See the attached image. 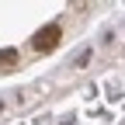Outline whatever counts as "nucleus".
<instances>
[{
    "label": "nucleus",
    "mask_w": 125,
    "mask_h": 125,
    "mask_svg": "<svg viewBox=\"0 0 125 125\" xmlns=\"http://www.w3.org/2000/svg\"><path fill=\"white\" fill-rule=\"evenodd\" d=\"M18 62V49H0V66H14Z\"/></svg>",
    "instance_id": "nucleus-2"
},
{
    "label": "nucleus",
    "mask_w": 125,
    "mask_h": 125,
    "mask_svg": "<svg viewBox=\"0 0 125 125\" xmlns=\"http://www.w3.org/2000/svg\"><path fill=\"white\" fill-rule=\"evenodd\" d=\"M87 62H90V49H83L80 56H76V66H87Z\"/></svg>",
    "instance_id": "nucleus-3"
},
{
    "label": "nucleus",
    "mask_w": 125,
    "mask_h": 125,
    "mask_svg": "<svg viewBox=\"0 0 125 125\" xmlns=\"http://www.w3.org/2000/svg\"><path fill=\"white\" fill-rule=\"evenodd\" d=\"M59 38H62L59 24H45V28H38V35L31 38V45H35V52H52L59 45Z\"/></svg>",
    "instance_id": "nucleus-1"
}]
</instances>
